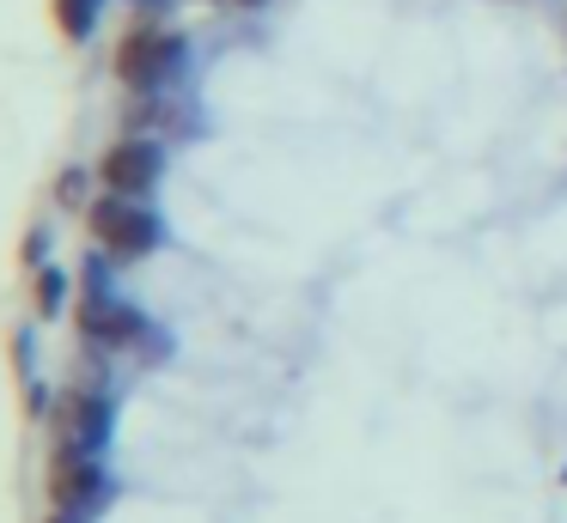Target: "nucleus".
Wrapping results in <instances>:
<instances>
[{
	"label": "nucleus",
	"instance_id": "1",
	"mask_svg": "<svg viewBox=\"0 0 567 523\" xmlns=\"http://www.w3.org/2000/svg\"><path fill=\"white\" fill-rule=\"evenodd\" d=\"M86 231L99 243V255H111V262H141L165 243V219L135 195H99L86 207Z\"/></svg>",
	"mask_w": 567,
	"mask_h": 523
},
{
	"label": "nucleus",
	"instance_id": "2",
	"mask_svg": "<svg viewBox=\"0 0 567 523\" xmlns=\"http://www.w3.org/2000/svg\"><path fill=\"white\" fill-rule=\"evenodd\" d=\"M74 328L86 341H99V347H135V341H147V316L135 311V304H123L111 286H104V262L86 268V292L74 299Z\"/></svg>",
	"mask_w": 567,
	"mask_h": 523
},
{
	"label": "nucleus",
	"instance_id": "3",
	"mask_svg": "<svg viewBox=\"0 0 567 523\" xmlns=\"http://www.w3.org/2000/svg\"><path fill=\"white\" fill-rule=\"evenodd\" d=\"M50 432H55V450L104 457V444L116 432V401L104 389H62V401L50 408Z\"/></svg>",
	"mask_w": 567,
	"mask_h": 523
},
{
	"label": "nucleus",
	"instance_id": "4",
	"mask_svg": "<svg viewBox=\"0 0 567 523\" xmlns=\"http://www.w3.org/2000/svg\"><path fill=\"white\" fill-rule=\"evenodd\" d=\"M111 67L128 92H159V85L184 67V36L159 31V24H141V31H128L123 43H116Z\"/></svg>",
	"mask_w": 567,
	"mask_h": 523
},
{
	"label": "nucleus",
	"instance_id": "5",
	"mask_svg": "<svg viewBox=\"0 0 567 523\" xmlns=\"http://www.w3.org/2000/svg\"><path fill=\"white\" fill-rule=\"evenodd\" d=\"M159 177H165V153L147 134H123V140H111L99 158L104 195H135V201H147V195L159 189Z\"/></svg>",
	"mask_w": 567,
	"mask_h": 523
},
{
	"label": "nucleus",
	"instance_id": "6",
	"mask_svg": "<svg viewBox=\"0 0 567 523\" xmlns=\"http://www.w3.org/2000/svg\"><path fill=\"white\" fill-rule=\"evenodd\" d=\"M111 499V474L99 457H74V450H55L50 457V505L55 511H99Z\"/></svg>",
	"mask_w": 567,
	"mask_h": 523
},
{
	"label": "nucleus",
	"instance_id": "7",
	"mask_svg": "<svg viewBox=\"0 0 567 523\" xmlns=\"http://www.w3.org/2000/svg\"><path fill=\"white\" fill-rule=\"evenodd\" d=\"M31 299H38V316H43V323H55V316L68 311V299H74V280H68V268L43 262L38 280H31Z\"/></svg>",
	"mask_w": 567,
	"mask_h": 523
},
{
	"label": "nucleus",
	"instance_id": "8",
	"mask_svg": "<svg viewBox=\"0 0 567 523\" xmlns=\"http://www.w3.org/2000/svg\"><path fill=\"white\" fill-rule=\"evenodd\" d=\"M99 12H104V0H55V24H62V36H74V43H86V36L99 31Z\"/></svg>",
	"mask_w": 567,
	"mask_h": 523
},
{
	"label": "nucleus",
	"instance_id": "9",
	"mask_svg": "<svg viewBox=\"0 0 567 523\" xmlns=\"http://www.w3.org/2000/svg\"><path fill=\"white\" fill-rule=\"evenodd\" d=\"M43 255H50V231L31 226V231H25V243H19V262H25V268H43Z\"/></svg>",
	"mask_w": 567,
	"mask_h": 523
},
{
	"label": "nucleus",
	"instance_id": "10",
	"mask_svg": "<svg viewBox=\"0 0 567 523\" xmlns=\"http://www.w3.org/2000/svg\"><path fill=\"white\" fill-rule=\"evenodd\" d=\"M80 189H86V170H62V177H55V201L74 207V201H80Z\"/></svg>",
	"mask_w": 567,
	"mask_h": 523
},
{
	"label": "nucleus",
	"instance_id": "11",
	"mask_svg": "<svg viewBox=\"0 0 567 523\" xmlns=\"http://www.w3.org/2000/svg\"><path fill=\"white\" fill-rule=\"evenodd\" d=\"M50 523H92V511H55L50 505Z\"/></svg>",
	"mask_w": 567,
	"mask_h": 523
},
{
	"label": "nucleus",
	"instance_id": "12",
	"mask_svg": "<svg viewBox=\"0 0 567 523\" xmlns=\"http://www.w3.org/2000/svg\"><path fill=\"white\" fill-rule=\"evenodd\" d=\"M226 7H262V0H226Z\"/></svg>",
	"mask_w": 567,
	"mask_h": 523
}]
</instances>
